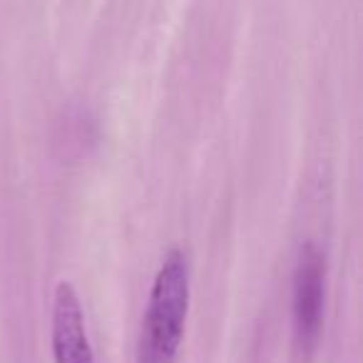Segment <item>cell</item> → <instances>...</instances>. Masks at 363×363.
<instances>
[{
	"label": "cell",
	"instance_id": "1",
	"mask_svg": "<svg viewBox=\"0 0 363 363\" xmlns=\"http://www.w3.org/2000/svg\"><path fill=\"white\" fill-rule=\"evenodd\" d=\"M189 308V262L184 249L172 247L152 279L142 316L137 363H172L179 351Z\"/></svg>",
	"mask_w": 363,
	"mask_h": 363
},
{
	"label": "cell",
	"instance_id": "2",
	"mask_svg": "<svg viewBox=\"0 0 363 363\" xmlns=\"http://www.w3.org/2000/svg\"><path fill=\"white\" fill-rule=\"evenodd\" d=\"M323 279H326V259L313 242L301 244L294 267L291 284V313L294 331L303 348H313L323 326Z\"/></svg>",
	"mask_w": 363,
	"mask_h": 363
},
{
	"label": "cell",
	"instance_id": "3",
	"mask_svg": "<svg viewBox=\"0 0 363 363\" xmlns=\"http://www.w3.org/2000/svg\"><path fill=\"white\" fill-rule=\"evenodd\" d=\"M52 356L55 363H97L77 289L60 281L52 296Z\"/></svg>",
	"mask_w": 363,
	"mask_h": 363
}]
</instances>
